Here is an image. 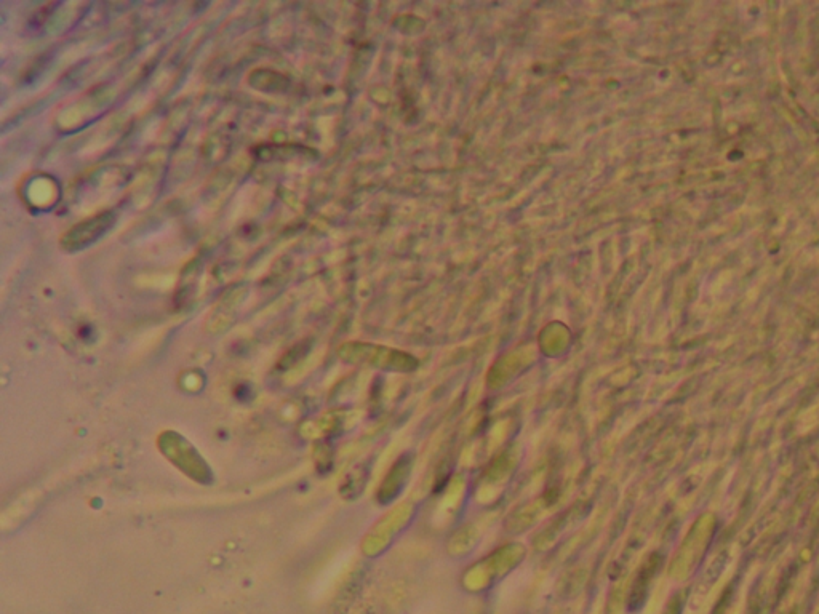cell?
Wrapping results in <instances>:
<instances>
[{
	"label": "cell",
	"instance_id": "obj_1",
	"mask_svg": "<svg viewBox=\"0 0 819 614\" xmlns=\"http://www.w3.org/2000/svg\"><path fill=\"white\" fill-rule=\"evenodd\" d=\"M114 223V215L112 213H103V215L95 216L92 220L84 221L79 226L72 229L68 236L63 239V247L68 250H79L85 245L95 242L101 234L106 232V229L111 228Z\"/></svg>",
	"mask_w": 819,
	"mask_h": 614
}]
</instances>
